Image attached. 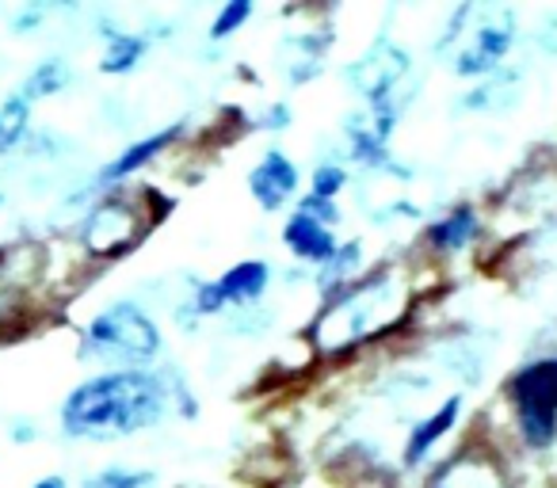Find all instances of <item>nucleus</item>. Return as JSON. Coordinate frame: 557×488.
<instances>
[{
	"mask_svg": "<svg viewBox=\"0 0 557 488\" xmlns=\"http://www.w3.org/2000/svg\"><path fill=\"white\" fill-rule=\"evenodd\" d=\"M169 412V386L149 371H111L85 381L62 404L70 439H123Z\"/></svg>",
	"mask_w": 557,
	"mask_h": 488,
	"instance_id": "obj_1",
	"label": "nucleus"
},
{
	"mask_svg": "<svg viewBox=\"0 0 557 488\" xmlns=\"http://www.w3.org/2000/svg\"><path fill=\"white\" fill-rule=\"evenodd\" d=\"M397 283L394 279H371L363 287L348 290L336 305H329L321 313V321L313 325V336H318L325 348H348V343L363 340L367 333L389 325L397 313Z\"/></svg>",
	"mask_w": 557,
	"mask_h": 488,
	"instance_id": "obj_2",
	"label": "nucleus"
},
{
	"mask_svg": "<svg viewBox=\"0 0 557 488\" xmlns=\"http://www.w3.org/2000/svg\"><path fill=\"white\" fill-rule=\"evenodd\" d=\"M157 325L134 302H115L85 328V355L103 363H146L149 355H157Z\"/></svg>",
	"mask_w": 557,
	"mask_h": 488,
	"instance_id": "obj_3",
	"label": "nucleus"
},
{
	"mask_svg": "<svg viewBox=\"0 0 557 488\" xmlns=\"http://www.w3.org/2000/svg\"><path fill=\"white\" fill-rule=\"evenodd\" d=\"M511 409L519 416V431L531 447H546L557 435V359L534 363L511 381Z\"/></svg>",
	"mask_w": 557,
	"mask_h": 488,
	"instance_id": "obj_4",
	"label": "nucleus"
},
{
	"mask_svg": "<svg viewBox=\"0 0 557 488\" xmlns=\"http://www.w3.org/2000/svg\"><path fill=\"white\" fill-rule=\"evenodd\" d=\"M481 24L473 27V35L466 39V47L455 54V70L458 73H485L508 54L511 47V16L508 12L485 9L478 12Z\"/></svg>",
	"mask_w": 557,
	"mask_h": 488,
	"instance_id": "obj_5",
	"label": "nucleus"
},
{
	"mask_svg": "<svg viewBox=\"0 0 557 488\" xmlns=\"http://www.w3.org/2000/svg\"><path fill=\"white\" fill-rule=\"evenodd\" d=\"M329 222H333V202L325 199H306L298 207V214L287 222V245L306 260H318V264H329L336 256V245H333V233H329Z\"/></svg>",
	"mask_w": 557,
	"mask_h": 488,
	"instance_id": "obj_6",
	"label": "nucleus"
},
{
	"mask_svg": "<svg viewBox=\"0 0 557 488\" xmlns=\"http://www.w3.org/2000/svg\"><path fill=\"white\" fill-rule=\"evenodd\" d=\"M138 237L134 229V207L123 199H108L85 217V229H81V240H85L88 252H123L131 249V240Z\"/></svg>",
	"mask_w": 557,
	"mask_h": 488,
	"instance_id": "obj_7",
	"label": "nucleus"
},
{
	"mask_svg": "<svg viewBox=\"0 0 557 488\" xmlns=\"http://www.w3.org/2000/svg\"><path fill=\"white\" fill-rule=\"evenodd\" d=\"M268 287V264H240L230 275H222L218 283L199 290L195 298V313H218L225 305H240V302H256Z\"/></svg>",
	"mask_w": 557,
	"mask_h": 488,
	"instance_id": "obj_8",
	"label": "nucleus"
},
{
	"mask_svg": "<svg viewBox=\"0 0 557 488\" xmlns=\"http://www.w3.org/2000/svg\"><path fill=\"white\" fill-rule=\"evenodd\" d=\"M295 187H298V172H295V164H290L283 153H268L260 164H256L252 195L260 199V207L278 210L283 202L290 199V195H295Z\"/></svg>",
	"mask_w": 557,
	"mask_h": 488,
	"instance_id": "obj_9",
	"label": "nucleus"
},
{
	"mask_svg": "<svg viewBox=\"0 0 557 488\" xmlns=\"http://www.w3.org/2000/svg\"><path fill=\"white\" fill-rule=\"evenodd\" d=\"M428 488H504V477L488 458L458 454L435 473Z\"/></svg>",
	"mask_w": 557,
	"mask_h": 488,
	"instance_id": "obj_10",
	"label": "nucleus"
},
{
	"mask_svg": "<svg viewBox=\"0 0 557 488\" xmlns=\"http://www.w3.org/2000/svg\"><path fill=\"white\" fill-rule=\"evenodd\" d=\"M455 416H458V401L450 397L447 404H443L440 412H432V416L424 420V424H417L412 427V435H409V447H405V462H420V458L428 454V447L432 442H440L443 435L450 431V424H455Z\"/></svg>",
	"mask_w": 557,
	"mask_h": 488,
	"instance_id": "obj_11",
	"label": "nucleus"
},
{
	"mask_svg": "<svg viewBox=\"0 0 557 488\" xmlns=\"http://www.w3.org/2000/svg\"><path fill=\"white\" fill-rule=\"evenodd\" d=\"M172 134H176V130H169V134H153V138H149V141H138V146H131L123 157H119L115 164H108V168H103L100 184H111V179H123V176H131L134 168H141V164H146L149 157L157 153V149H164V146H169V141H172Z\"/></svg>",
	"mask_w": 557,
	"mask_h": 488,
	"instance_id": "obj_12",
	"label": "nucleus"
},
{
	"mask_svg": "<svg viewBox=\"0 0 557 488\" xmlns=\"http://www.w3.org/2000/svg\"><path fill=\"white\" fill-rule=\"evenodd\" d=\"M27 115H32V100H27L24 92L0 103V153H4V149H12L20 138H24Z\"/></svg>",
	"mask_w": 557,
	"mask_h": 488,
	"instance_id": "obj_13",
	"label": "nucleus"
},
{
	"mask_svg": "<svg viewBox=\"0 0 557 488\" xmlns=\"http://www.w3.org/2000/svg\"><path fill=\"white\" fill-rule=\"evenodd\" d=\"M473 229H478V217H473V210H455L447 222L435 225L432 240L440 245V249H462V245H470Z\"/></svg>",
	"mask_w": 557,
	"mask_h": 488,
	"instance_id": "obj_14",
	"label": "nucleus"
},
{
	"mask_svg": "<svg viewBox=\"0 0 557 488\" xmlns=\"http://www.w3.org/2000/svg\"><path fill=\"white\" fill-rule=\"evenodd\" d=\"M141 50H146V42L138 39V35H123V32H115L108 39V54H103V70L108 73H126V70H134L138 65V58H141Z\"/></svg>",
	"mask_w": 557,
	"mask_h": 488,
	"instance_id": "obj_15",
	"label": "nucleus"
},
{
	"mask_svg": "<svg viewBox=\"0 0 557 488\" xmlns=\"http://www.w3.org/2000/svg\"><path fill=\"white\" fill-rule=\"evenodd\" d=\"M70 80V70H65V62H58V58H50V62H42L39 70L27 77V85H24V96L27 100H39V96H50V92H58V88Z\"/></svg>",
	"mask_w": 557,
	"mask_h": 488,
	"instance_id": "obj_16",
	"label": "nucleus"
},
{
	"mask_svg": "<svg viewBox=\"0 0 557 488\" xmlns=\"http://www.w3.org/2000/svg\"><path fill=\"white\" fill-rule=\"evenodd\" d=\"M88 488H153V477H149V473H131V470H108Z\"/></svg>",
	"mask_w": 557,
	"mask_h": 488,
	"instance_id": "obj_17",
	"label": "nucleus"
},
{
	"mask_svg": "<svg viewBox=\"0 0 557 488\" xmlns=\"http://www.w3.org/2000/svg\"><path fill=\"white\" fill-rule=\"evenodd\" d=\"M341 184H344V172L341 168H321L318 172V179H313V199H333L336 191H341Z\"/></svg>",
	"mask_w": 557,
	"mask_h": 488,
	"instance_id": "obj_18",
	"label": "nucleus"
},
{
	"mask_svg": "<svg viewBox=\"0 0 557 488\" xmlns=\"http://www.w3.org/2000/svg\"><path fill=\"white\" fill-rule=\"evenodd\" d=\"M245 16H248V4H245V0H237V4H230V9L214 20V32H210V35H214V39H225V35H230Z\"/></svg>",
	"mask_w": 557,
	"mask_h": 488,
	"instance_id": "obj_19",
	"label": "nucleus"
},
{
	"mask_svg": "<svg viewBox=\"0 0 557 488\" xmlns=\"http://www.w3.org/2000/svg\"><path fill=\"white\" fill-rule=\"evenodd\" d=\"M35 488H65V480L62 477H47V480H39Z\"/></svg>",
	"mask_w": 557,
	"mask_h": 488,
	"instance_id": "obj_20",
	"label": "nucleus"
}]
</instances>
